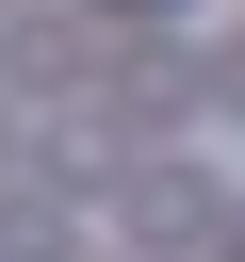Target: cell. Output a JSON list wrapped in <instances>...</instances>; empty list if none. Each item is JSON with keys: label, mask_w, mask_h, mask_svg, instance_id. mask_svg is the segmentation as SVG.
Listing matches in <instances>:
<instances>
[{"label": "cell", "mask_w": 245, "mask_h": 262, "mask_svg": "<svg viewBox=\"0 0 245 262\" xmlns=\"http://www.w3.org/2000/svg\"><path fill=\"white\" fill-rule=\"evenodd\" d=\"M131 229H147V246H196V229H212V180H180V164L131 180Z\"/></svg>", "instance_id": "6da1fadb"}]
</instances>
